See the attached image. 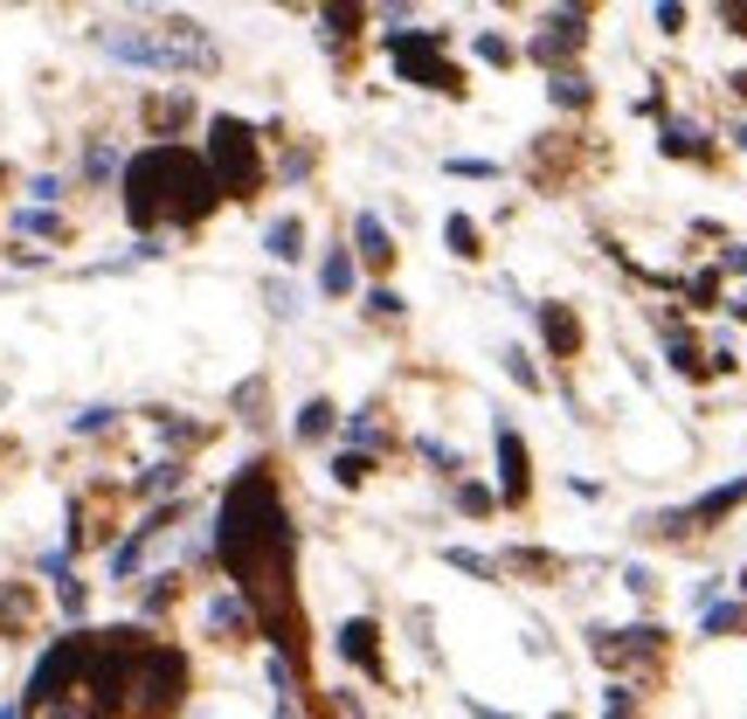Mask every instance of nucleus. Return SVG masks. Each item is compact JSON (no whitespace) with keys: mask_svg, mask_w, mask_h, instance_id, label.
I'll use <instances>...</instances> for the list:
<instances>
[{"mask_svg":"<svg viewBox=\"0 0 747 719\" xmlns=\"http://www.w3.org/2000/svg\"><path fill=\"white\" fill-rule=\"evenodd\" d=\"M104 49L125 55V63H145V70H208L215 49L194 22H166V28H104Z\"/></svg>","mask_w":747,"mask_h":719,"instance_id":"nucleus-3","label":"nucleus"},{"mask_svg":"<svg viewBox=\"0 0 747 719\" xmlns=\"http://www.w3.org/2000/svg\"><path fill=\"white\" fill-rule=\"evenodd\" d=\"M353 283V263L346 256H326V291H346Z\"/></svg>","mask_w":747,"mask_h":719,"instance_id":"nucleus-9","label":"nucleus"},{"mask_svg":"<svg viewBox=\"0 0 747 719\" xmlns=\"http://www.w3.org/2000/svg\"><path fill=\"white\" fill-rule=\"evenodd\" d=\"M498 457H506V499H519L527 470H519V437H498Z\"/></svg>","mask_w":747,"mask_h":719,"instance_id":"nucleus-6","label":"nucleus"},{"mask_svg":"<svg viewBox=\"0 0 747 719\" xmlns=\"http://www.w3.org/2000/svg\"><path fill=\"white\" fill-rule=\"evenodd\" d=\"M326 415H332L326 402H312V408H305V422H297V429H305V437H319V429H326Z\"/></svg>","mask_w":747,"mask_h":719,"instance_id":"nucleus-10","label":"nucleus"},{"mask_svg":"<svg viewBox=\"0 0 747 719\" xmlns=\"http://www.w3.org/2000/svg\"><path fill=\"white\" fill-rule=\"evenodd\" d=\"M208 180H215V194H250L256 187V146L236 118L208 125Z\"/></svg>","mask_w":747,"mask_h":719,"instance_id":"nucleus-4","label":"nucleus"},{"mask_svg":"<svg viewBox=\"0 0 747 719\" xmlns=\"http://www.w3.org/2000/svg\"><path fill=\"white\" fill-rule=\"evenodd\" d=\"M740 581H747V575H740Z\"/></svg>","mask_w":747,"mask_h":719,"instance_id":"nucleus-11","label":"nucleus"},{"mask_svg":"<svg viewBox=\"0 0 747 719\" xmlns=\"http://www.w3.org/2000/svg\"><path fill=\"white\" fill-rule=\"evenodd\" d=\"M360 250H367L374 263H388V256H395V250H388V229H381V222H374V215L360 222Z\"/></svg>","mask_w":747,"mask_h":719,"instance_id":"nucleus-7","label":"nucleus"},{"mask_svg":"<svg viewBox=\"0 0 747 719\" xmlns=\"http://www.w3.org/2000/svg\"><path fill=\"white\" fill-rule=\"evenodd\" d=\"M180 685H187V665L174 651H139V671H132V698L145 712H174L180 706Z\"/></svg>","mask_w":747,"mask_h":719,"instance_id":"nucleus-5","label":"nucleus"},{"mask_svg":"<svg viewBox=\"0 0 747 719\" xmlns=\"http://www.w3.org/2000/svg\"><path fill=\"white\" fill-rule=\"evenodd\" d=\"M221 560L236 567V581L264 602V616H284V581H291V526L277 513V491L264 470H250L229 505H221Z\"/></svg>","mask_w":747,"mask_h":719,"instance_id":"nucleus-1","label":"nucleus"},{"mask_svg":"<svg viewBox=\"0 0 747 719\" xmlns=\"http://www.w3.org/2000/svg\"><path fill=\"white\" fill-rule=\"evenodd\" d=\"M215 207V180L208 166L194 153H180V146H153V153H139L125 166V215L139 222H194Z\"/></svg>","mask_w":747,"mask_h":719,"instance_id":"nucleus-2","label":"nucleus"},{"mask_svg":"<svg viewBox=\"0 0 747 719\" xmlns=\"http://www.w3.org/2000/svg\"><path fill=\"white\" fill-rule=\"evenodd\" d=\"M270 256H297V222H270Z\"/></svg>","mask_w":747,"mask_h":719,"instance_id":"nucleus-8","label":"nucleus"}]
</instances>
